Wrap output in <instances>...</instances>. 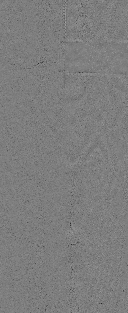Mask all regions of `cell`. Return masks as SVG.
<instances>
[{"instance_id": "cell-1", "label": "cell", "mask_w": 128, "mask_h": 313, "mask_svg": "<svg viewBox=\"0 0 128 313\" xmlns=\"http://www.w3.org/2000/svg\"><path fill=\"white\" fill-rule=\"evenodd\" d=\"M66 7L57 0L27 1L5 18L9 51L34 64L58 59L65 42Z\"/></svg>"}, {"instance_id": "cell-2", "label": "cell", "mask_w": 128, "mask_h": 313, "mask_svg": "<svg viewBox=\"0 0 128 313\" xmlns=\"http://www.w3.org/2000/svg\"><path fill=\"white\" fill-rule=\"evenodd\" d=\"M127 7L124 1H66L65 42H125Z\"/></svg>"}, {"instance_id": "cell-3", "label": "cell", "mask_w": 128, "mask_h": 313, "mask_svg": "<svg viewBox=\"0 0 128 313\" xmlns=\"http://www.w3.org/2000/svg\"><path fill=\"white\" fill-rule=\"evenodd\" d=\"M127 43L65 42L66 68H95L103 62H127Z\"/></svg>"}]
</instances>
